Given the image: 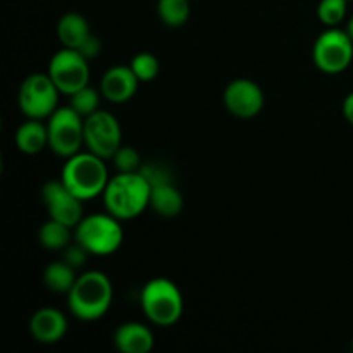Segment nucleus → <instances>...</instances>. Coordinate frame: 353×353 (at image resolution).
<instances>
[{"instance_id":"nucleus-1","label":"nucleus","mask_w":353,"mask_h":353,"mask_svg":"<svg viewBox=\"0 0 353 353\" xmlns=\"http://www.w3.org/2000/svg\"><path fill=\"white\" fill-rule=\"evenodd\" d=\"M150 183L140 171L117 172L103 190V205L119 221H133L150 207Z\"/></svg>"},{"instance_id":"nucleus-2","label":"nucleus","mask_w":353,"mask_h":353,"mask_svg":"<svg viewBox=\"0 0 353 353\" xmlns=\"http://www.w3.org/2000/svg\"><path fill=\"white\" fill-rule=\"evenodd\" d=\"M112 299L114 288L109 276L100 271H86L78 276L68 293V309L76 319L92 323L109 312Z\"/></svg>"},{"instance_id":"nucleus-3","label":"nucleus","mask_w":353,"mask_h":353,"mask_svg":"<svg viewBox=\"0 0 353 353\" xmlns=\"http://www.w3.org/2000/svg\"><path fill=\"white\" fill-rule=\"evenodd\" d=\"M109 179L105 159L90 150H79L65 159L61 171V181L83 202L102 196Z\"/></svg>"},{"instance_id":"nucleus-4","label":"nucleus","mask_w":353,"mask_h":353,"mask_svg":"<svg viewBox=\"0 0 353 353\" xmlns=\"http://www.w3.org/2000/svg\"><path fill=\"white\" fill-rule=\"evenodd\" d=\"M140 305L145 317L159 327H171L181 319L185 310L181 290L168 278L147 281L140 293Z\"/></svg>"},{"instance_id":"nucleus-5","label":"nucleus","mask_w":353,"mask_h":353,"mask_svg":"<svg viewBox=\"0 0 353 353\" xmlns=\"http://www.w3.org/2000/svg\"><path fill=\"white\" fill-rule=\"evenodd\" d=\"M123 221L112 214H90L74 228V241L81 245L90 255L107 257L116 254L124 241Z\"/></svg>"},{"instance_id":"nucleus-6","label":"nucleus","mask_w":353,"mask_h":353,"mask_svg":"<svg viewBox=\"0 0 353 353\" xmlns=\"http://www.w3.org/2000/svg\"><path fill=\"white\" fill-rule=\"evenodd\" d=\"M59 88L47 72H33L23 79L17 103L28 119H48L59 107Z\"/></svg>"},{"instance_id":"nucleus-7","label":"nucleus","mask_w":353,"mask_h":353,"mask_svg":"<svg viewBox=\"0 0 353 353\" xmlns=\"http://www.w3.org/2000/svg\"><path fill=\"white\" fill-rule=\"evenodd\" d=\"M48 148L59 157L78 154L85 145V119L72 107H57L47 119Z\"/></svg>"},{"instance_id":"nucleus-8","label":"nucleus","mask_w":353,"mask_h":353,"mask_svg":"<svg viewBox=\"0 0 353 353\" xmlns=\"http://www.w3.org/2000/svg\"><path fill=\"white\" fill-rule=\"evenodd\" d=\"M312 61L326 74H340L353 61V40L345 30L327 28L317 37L312 48Z\"/></svg>"},{"instance_id":"nucleus-9","label":"nucleus","mask_w":353,"mask_h":353,"mask_svg":"<svg viewBox=\"0 0 353 353\" xmlns=\"http://www.w3.org/2000/svg\"><path fill=\"white\" fill-rule=\"evenodd\" d=\"M47 74L64 95H72L90 85V65L88 59L79 54L74 48H62L52 55L48 62Z\"/></svg>"},{"instance_id":"nucleus-10","label":"nucleus","mask_w":353,"mask_h":353,"mask_svg":"<svg viewBox=\"0 0 353 353\" xmlns=\"http://www.w3.org/2000/svg\"><path fill=\"white\" fill-rule=\"evenodd\" d=\"M123 145V131L119 121L109 110L99 109L92 116L85 117V147L99 157H114Z\"/></svg>"},{"instance_id":"nucleus-11","label":"nucleus","mask_w":353,"mask_h":353,"mask_svg":"<svg viewBox=\"0 0 353 353\" xmlns=\"http://www.w3.org/2000/svg\"><path fill=\"white\" fill-rule=\"evenodd\" d=\"M41 203L47 209L48 219L59 221L74 230L83 214V200L78 199L61 179H52L41 186Z\"/></svg>"},{"instance_id":"nucleus-12","label":"nucleus","mask_w":353,"mask_h":353,"mask_svg":"<svg viewBox=\"0 0 353 353\" xmlns=\"http://www.w3.org/2000/svg\"><path fill=\"white\" fill-rule=\"evenodd\" d=\"M224 107L238 119H252L264 109L265 97L261 86L248 78L233 79L223 93Z\"/></svg>"},{"instance_id":"nucleus-13","label":"nucleus","mask_w":353,"mask_h":353,"mask_svg":"<svg viewBox=\"0 0 353 353\" xmlns=\"http://www.w3.org/2000/svg\"><path fill=\"white\" fill-rule=\"evenodd\" d=\"M68 327L64 312L54 307H41L30 319L31 336L41 345L59 343L68 333Z\"/></svg>"},{"instance_id":"nucleus-14","label":"nucleus","mask_w":353,"mask_h":353,"mask_svg":"<svg viewBox=\"0 0 353 353\" xmlns=\"http://www.w3.org/2000/svg\"><path fill=\"white\" fill-rule=\"evenodd\" d=\"M138 78L131 71L130 65H112L103 72L100 79V92L105 100L112 103H124L133 99L137 93Z\"/></svg>"},{"instance_id":"nucleus-15","label":"nucleus","mask_w":353,"mask_h":353,"mask_svg":"<svg viewBox=\"0 0 353 353\" xmlns=\"http://www.w3.org/2000/svg\"><path fill=\"white\" fill-rule=\"evenodd\" d=\"M114 347L121 353H148L154 348V333L145 324L130 321L123 323L114 333Z\"/></svg>"},{"instance_id":"nucleus-16","label":"nucleus","mask_w":353,"mask_h":353,"mask_svg":"<svg viewBox=\"0 0 353 353\" xmlns=\"http://www.w3.org/2000/svg\"><path fill=\"white\" fill-rule=\"evenodd\" d=\"M183 205H185V200L172 179L152 186L150 207L157 216L164 217V219H172L181 214Z\"/></svg>"},{"instance_id":"nucleus-17","label":"nucleus","mask_w":353,"mask_h":353,"mask_svg":"<svg viewBox=\"0 0 353 353\" xmlns=\"http://www.w3.org/2000/svg\"><path fill=\"white\" fill-rule=\"evenodd\" d=\"M14 141L21 154L37 155L48 147L47 123L40 119H28L17 128Z\"/></svg>"},{"instance_id":"nucleus-18","label":"nucleus","mask_w":353,"mask_h":353,"mask_svg":"<svg viewBox=\"0 0 353 353\" xmlns=\"http://www.w3.org/2000/svg\"><path fill=\"white\" fill-rule=\"evenodd\" d=\"M92 34L90 24L85 16L78 12H68L59 19L57 23V37L62 47L74 48L78 50L83 41Z\"/></svg>"},{"instance_id":"nucleus-19","label":"nucleus","mask_w":353,"mask_h":353,"mask_svg":"<svg viewBox=\"0 0 353 353\" xmlns=\"http://www.w3.org/2000/svg\"><path fill=\"white\" fill-rule=\"evenodd\" d=\"M76 279H78L76 269L69 265L64 259L59 262H52L43 271L45 286L50 292L59 293V295H68L72 286H74Z\"/></svg>"},{"instance_id":"nucleus-20","label":"nucleus","mask_w":353,"mask_h":353,"mask_svg":"<svg viewBox=\"0 0 353 353\" xmlns=\"http://www.w3.org/2000/svg\"><path fill=\"white\" fill-rule=\"evenodd\" d=\"M71 230L72 228L65 226V224L59 223V221L48 219L38 230V241H40L41 247L50 252L64 250V248L71 245Z\"/></svg>"},{"instance_id":"nucleus-21","label":"nucleus","mask_w":353,"mask_h":353,"mask_svg":"<svg viewBox=\"0 0 353 353\" xmlns=\"http://www.w3.org/2000/svg\"><path fill=\"white\" fill-rule=\"evenodd\" d=\"M157 14L168 28H181L188 23L192 7L190 0H159Z\"/></svg>"},{"instance_id":"nucleus-22","label":"nucleus","mask_w":353,"mask_h":353,"mask_svg":"<svg viewBox=\"0 0 353 353\" xmlns=\"http://www.w3.org/2000/svg\"><path fill=\"white\" fill-rule=\"evenodd\" d=\"M100 97H102L100 90L86 85L81 90L72 93V95H69V107H72L85 119V117L92 116L93 112L100 109Z\"/></svg>"},{"instance_id":"nucleus-23","label":"nucleus","mask_w":353,"mask_h":353,"mask_svg":"<svg viewBox=\"0 0 353 353\" xmlns=\"http://www.w3.org/2000/svg\"><path fill=\"white\" fill-rule=\"evenodd\" d=\"M130 68L140 83L154 81L159 76V71H161L159 59L150 52H140V54L134 55L130 62Z\"/></svg>"},{"instance_id":"nucleus-24","label":"nucleus","mask_w":353,"mask_h":353,"mask_svg":"<svg viewBox=\"0 0 353 353\" xmlns=\"http://www.w3.org/2000/svg\"><path fill=\"white\" fill-rule=\"evenodd\" d=\"M348 0H321L317 6V17L327 28H336L347 16Z\"/></svg>"},{"instance_id":"nucleus-25","label":"nucleus","mask_w":353,"mask_h":353,"mask_svg":"<svg viewBox=\"0 0 353 353\" xmlns=\"http://www.w3.org/2000/svg\"><path fill=\"white\" fill-rule=\"evenodd\" d=\"M117 172H138L141 169V155L130 145H121L112 157Z\"/></svg>"},{"instance_id":"nucleus-26","label":"nucleus","mask_w":353,"mask_h":353,"mask_svg":"<svg viewBox=\"0 0 353 353\" xmlns=\"http://www.w3.org/2000/svg\"><path fill=\"white\" fill-rule=\"evenodd\" d=\"M88 252H86L81 245L76 243V241L74 245H69L68 248H64V261L68 262L69 265H72L74 269L81 268L86 262V257H88Z\"/></svg>"},{"instance_id":"nucleus-27","label":"nucleus","mask_w":353,"mask_h":353,"mask_svg":"<svg viewBox=\"0 0 353 353\" xmlns=\"http://www.w3.org/2000/svg\"><path fill=\"white\" fill-rule=\"evenodd\" d=\"M100 50H102V41H100V38L97 37V34H90L88 38H86L85 41H83L81 47L78 48V52L81 55H85L88 61H92V59H95L97 55L100 54Z\"/></svg>"},{"instance_id":"nucleus-28","label":"nucleus","mask_w":353,"mask_h":353,"mask_svg":"<svg viewBox=\"0 0 353 353\" xmlns=\"http://www.w3.org/2000/svg\"><path fill=\"white\" fill-rule=\"evenodd\" d=\"M343 116L353 126V92L348 93L343 100Z\"/></svg>"},{"instance_id":"nucleus-29","label":"nucleus","mask_w":353,"mask_h":353,"mask_svg":"<svg viewBox=\"0 0 353 353\" xmlns=\"http://www.w3.org/2000/svg\"><path fill=\"white\" fill-rule=\"evenodd\" d=\"M345 31H347V33L350 34V38L353 40V16L350 17V19H348V23H347V30H345Z\"/></svg>"},{"instance_id":"nucleus-30","label":"nucleus","mask_w":353,"mask_h":353,"mask_svg":"<svg viewBox=\"0 0 353 353\" xmlns=\"http://www.w3.org/2000/svg\"><path fill=\"white\" fill-rule=\"evenodd\" d=\"M352 348H353V340H352Z\"/></svg>"}]
</instances>
